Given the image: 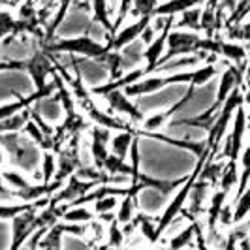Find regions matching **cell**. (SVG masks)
<instances>
[{
    "label": "cell",
    "mask_w": 250,
    "mask_h": 250,
    "mask_svg": "<svg viewBox=\"0 0 250 250\" xmlns=\"http://www.w3.org/2000/svg\"><path fill=\"white\" fill-rule=\"evenodd\" d=\"M216 74V66L213 62L205 64L201 68L190 70V72H179V74H169V75H156V77H145L138 83L130 85V87L123 88L126 96L136 98V96H143V94H154L164 87L169 85H177V83H188V85H196L201 87L207 81H211Z\"/></svg>",
    "instance_id": "obj_1"
},
{
    "label": "cell",
    "mask_w": 250,
    "mask_h": 250,
    "mask_svg": "<svg viewBox=\"0 0 250 250\" xmlns=\"http://www.w3.org/2000/svg\"><path fill=\"white\" fill-rule=\"evenodd\" d=\"M0 145L4 147L10 162L25 171H34L38 160H42L34 150V143L28 138H23L21 134H0Z\"/></svg>",
    "instance_id": "obj_2"
},
{
    "label": "cell",
    "mask_w": 250,
    "mask_h": 250,
    "mask_svg": "<svg viewBox=\"0 0 250 250\" xmlns=\"http://www.w3.org/2000/svg\"><path fill=\"white\" fill-rule=\"evenodd\" d=\"M43 51H47V53H77L81 57L92 59L94 62L109 53L105 43H100L90 36L62 38V40H57L53 43H47Z\"/></svg>",
    "instance_id": "obj_3"
},
{
    "label": "cell",
    "mask_w": 250,
    "mask_h": 250,
    "mask_svg": "<svg viewBox=\"0 0 250 250\" xmlns=\"http://www.w3.org/2000/svg\"><path fill=\"white\" fill-rule=\"evenodd\" d=\"M49 198H43V200L38 201V205H34L32 209H28L25 213L17 214L15 218H12V245L8 250H21L25 247V243L32 237L40 229L38 224V211L40 207H47L49 205Z\"/></svg>",
    "instance_id": "obj_4"
},
{
    "label": "cell",
    "mask_w": 250,
    "mask_h": 250,
    "mask_svg": "<svg viewBox=\"0 0 250 250\" xmlns=\"http://www.w3.org/2000/svg\"><path fill=\"white\" fill-rule=\"evenodd\" d=\"M200 42L201 36L196 32H187V30H171L167 36V51L164 53L160 66L164 62H169L175 57H185V55H207V53H200Z\"/></svg>",
    "instance_id": "obj_5"
},
{
    "label": "cell",
    "mask_w": 250,
    "mask_h": 250,
    "mask_svg": "<svg viewBox=\"0 0 250 250\" xmlns=\"http://www.w3.org/2000/svg\"><path fill=\"white\" fill-rule=\"evenodd\" d=\"M249 128V113L245 109V105H239V109L233 115V128H231V134L226 139L224 150H222V156L231 160V162H237L241 152H243V138H245V132Z\"/></svg>",
    "instance_id": "obj_6"
},
{
    "label": "cell",
    "mask_w": 250,
    "mask_h": 250,
    "mask_svg": "<svg viewBox=\"0 0 250 250\" xmlns=\"http://www.w3.org/2000/svg\"><path fill=\"white\" fill-rule=\"evenodd\" d=\"M79 104V107L85 111V115L88 117V121H92L96 126H102V128H107V130H117V132H134L136 134V128H132V126L125 123L123 119H119V117H113L109 113H104L92 102L90 96L87 98H83V100H75Z\"/></svg>",
    "instance_id": "obj_7"
},
{
    "label": "cell",
    "mask_w": 250,
    "mask_h": 250,
    "mask_svg": "<svg viewBox=\"0 0 250 250\" xmlns=\"http://www.w3.org/2000/svg\"><path fill=\"white\" fill-rule=\"evenodd\" d=\"M173 19H175V17H166L162 32L150 42L149 45H147V49L143 51V59H145V62H147L143 66V68H145V74H150V72H154V70L160 68V61H162V57H164V47H166V43H167V36H169V32H171V26L175 25Z\"/></svg>",
    "instance_id": "obj_8"
},
{
    "label": "cell",
    "mask_w": 250,
    "mask_h": 250,
    "mask_svg": "<svg viewBox=\"0 0 250 250\" xmlns=\"http://www.w3.org/2000/svg\"><path fill=\"white\" fill-rule=\"evenodd\" d=\"M25 62H26V72L32 77V83H34L36 90H43V88L49 85L47 83V75H51L53 68H55L49 53L47 51H36L32 55V59H28Z\"/></svg>",
    "instance_id": "obj_9"
},
{
    "label": "cell",
    "mask_w": 250,
    "mask_h": 250,
    "mask_svg": "<svg viewBox=\"0 0 250 250\" xmlns=\"http://www.w3.org/2000/svg\"><path fill=\"white\" fill-rule=\"evenodd\" d=\"M150 21H152V17H141V19H138L136 23L125 26L121 32H117V34H115V36L105 43V45H107V49L121 53V51L125 49V47H128L130 43H134L138 38H141L143 30L150 25Z\"/></svg>",
    "instance_id": "obj_10"
},
{
    "label": "cell",
    "mask_w": 250,
    "mask_h": 250,
    "mask_svg": "<svg viewBox=\"0 0 250 250\" xmlns=\"http://www.w3.org/2000/svg\"><path fill=\"white\" fill-rule=\"evenodd\" d=\"M57 175H55V183L59 185H66V181L72 175H75V171L83 166L81 164V156H79V149L77 145L75 147H66V149L61 150L59 154V160H57Z\"/></svg>",
    "instance_id": "obj_11"
},
{
    "label": "cell",
    "mask_w": 250,
    "mask_h": 250,
    "mask_svg": "<svg viewBox=\"0 0 250 250\" xmlns=\"http://www.w3.org/2000/svg\"><path fill=\"white\" fill-rule=\"evenodd\" d=\"M105 100L109 102L111 111L119 113V115H128L134 123H143V113L138 109V105L130 100V96H126L125 90H111L104 96Z\"/></svg>",
    "instance_id": "obj_12"
},
{
    "label": "cell",
    "mask_w": 250,
    "mask_h": 250,
    "mask_svg": "<svg viewBox=\"0 0 250 250\" xmlns=\"http://www.w3.org/2000/svg\"><path fill=\"white\" fill-rule=\"evenodd\" d=\"M203 2L205 0H167L164 4H158L154 17H175V15H181L188 10L198 8Z\"/></svg>",
    "instance_id": "obj_13"
},
{
    "label": "cell",
    "mask_w": 250,
    "mask_h": 250,
    "mask_svg": "<svg viewBox=\"0 0 250 250\" xmlns=\"http://www.w3.org/2000/svg\"><path fill=\"white\" fill-rule=\"evenodd\" d=\"M21 32H32V28L21 19H15L8 10H0V42L8 36H19Z\"/></svg>",
    "instance_id": "obj_14"
},
{
    "label": "cell",
    "mask_w": 250,
    "mask_h": 250,
    "mask_svg": "<svg viewBox=\"0 0 250 250\" xmlns=\"http://www.w3.org/2000/svg\"><path fill=\"white\" fill-rule=\"evenodd\" d=\"M134 141H136V134L134 132H119L109 141V147H111L109 152L126 160V156L130 154V149H132V143Z\"/></svg>",
    "instance_id": "obj_15"
},
{
    "label": "cell",
    "mask_w": 250,
    "mask_h": 250,
    "mask_svg": "<svg viewBox=\"0 0 250 250\" xmlns=\"http://www.w3.org/2000/svg\"><path fill=\"white\" fill-rule=\"evenodd\" d=\"M102 169H104L107 175H113V177L125 175L132 179V164H126L125 158H119V156H115L111 152H109V156L105 158Z\"/></svg>",
    "instance_id": "obj_16"
},
{
    "label": "cell",
    "mask_w": 250,
    "mask_h": 250,
    "mask_svg": "<svg viewBox=\"0 0 250 250\" xmlns=\"http://www.w3.org/2000/svg\"><path fill=\"white\" fill-rule=\"evenodd\" d=\"M94 218V213L88 211L85 205H66V211L62 214V222H68V224H87Z\"/></svg>",
    "instance_id": "obj_17"
},
{
    "label": "cell",
    "mask_w": 250,
    "mask_h": 250,
    "mask_svg": "<svg viewBox=\"0 0 250 250\" xmlns=\"http://www.w3.org/2000/svg\"><path fill=\"white\" fill-rule=\"evenodd\" d=\"M28 121H30V109L17 113L6 121H0V134H19L21 130H25Z\"/></svg>",
    "instance_id": "obj_18"
},
{
    "label": "cell",
    "mask_w": 250,
    "mask_h": 250,
    "mask_svg": "<svg viewBox=\"0 0 250 250\" xmlns=\"http://www.w3.org/2000/svg\"><path fill=\"white\" fill-rule=\"evenodd\" d=\"M90 8L94 13V21L100 23L109 32V40H111L115 36V30H113V23L109 19V12H107V2L105 0H90Z\"/></svg>",
    "instance_id": "obj_19"
},
{
    "label": "cell",
    "mask_w": 250,
    "mask_h": 250,
    "mask_svg": "<svg viewBox=\"0 0 250 250\" xmlns=\"http://www.w3.org/2000/svg\"><path fill=\"white\" fill-rule=\"evenodd\" d=\"M57 175V152L45 150L42 152V183L49 185Z\"/></svg>",
    "instance_id": "obj_20"
},
{
    "label": "cell",
    "mask_w": 250,
    "mask_h": 250,
    "mask_svg": "<svg viewBox=\"0 0 250 250\" xmlns=\"http://www.w3.org/2000/svg\"><path fill=\"white\" fill-rule=\"evenodd\" d=\"M249 185H250V143L247 145V149H243V152H241V173H239L237 198L249 188Z\"/></svg>",
    "instance_id": "obj_21"
},
{
    "label": "cell",
    "mask_w": 250,
    "mask_h": 250,
    "mask_svg": "<svg viewBox=\"0 0 250 250\" xmlns=\"http://www.w3.org/2000/svg\"><path fill=\"white\" fill-rule=\"evenodd\" d=\"M239 185V169H237V162H231L228 160V164L222 169V175H220V190H224L226 194L231 190L233 187Z\"/></svg>",
    "instance_id": "obj_22"
},
{
    "label": "cell",
    "mask_w": 250,
    "mask_h": 250,
    "mask_svg": "<svg viewBox=\"0 0 250 250\" xmlns=\"http://www.w3.org/2000/svg\"><path fill=\"white\" fill-rule=\"evenodd\" d=\"M177 28H188V32H198L201 30V10L194 8L188 12L181 13V19L177 21Z\"/></svg>",
    "instance_id": "obj_23"
},
{
    "label": "cell",
    "mask_w": 250,
    "mask_h": 250,
    "mask_svg": "<svg viewBox=\"0 0 250 250\" xmlns=\"http://www.w3.org/2000/svg\"><path fill=\"white\" fill-rule=\"evenodd\" d=\"M138 209V200H134L132 196H125L123 201L119 203V211H117V222L119 224H128L134 220V214Z\"/></svg>",
    "instance_id": "obj_24"
},
{
    "label": "cell",
    "mask_w": 250,
    "mask_h": 250,
    "mask_svg": "<svg viewBox=\"0 0 250 250\" xmlns=\"http://www.w3.org/2000/svg\"><path fill=\"white\" fill-rule=\"evenodd\" d=\"M250 214V185L249 188L235 200V207H233V224H241L247 216Z\"/></svg>",
    "instance_id": "obj_25"
},
{
    "label": "cell",
    "mask_w": 250,
    "mask_h": 250,
    "mask_svg": "<svg viewBox=\"0 0 250 250\" xmlns=\"http://www.w3.org/2000/svg\"><path fill=\"white\" fill-rule=\"evenodd\" d=\"M196 229H198V224L192 222V224L185 228L181 233H177L175 237L169 241V250H183L185 247H188L192 243V239L196 237Z\"/></svg>",
    "instance_id": "obj_26"
},
{
    "label": "cell",
    "mask_w": 250,
    "mask_h": 250,
    "mask_svg": "<svg viewBox=\"0 0 250 250\" xmlns=\"http://www.w3.org/2000/svg\"><path fill=\"white\" fill-rule=\"evenodd\" d=\"M0 177H2V181H4L8 187L12 188V192L23 190V188H28L30 185H32L28 179H25L19 171H13V169H6V171H2Z\"/></svg>",
    "instance_id": "obj_27"
},
{
    "label": "cell",
    "mask_w": 250,
    "mask_h": 250,
    "mask_svg": "<svg viewBox=\"0 0 250 250\" xmlns=\"http://www.w3.org/2000/svg\"><path fill=\"white\" fill-rule=\"evenodd\" d=\"M226 194L224 190H218V192H214L213 198H211V205H209V226L213 228L216 222H218V218H220V213H222V209H224V201H226Z\"/></svg>",
    "instance_id": "obj_28"
},
{
    "label": "cell",
    "mask_w": 250,
    "mask_h": 250,
    "mask_svg": "<svg viewBox=\"0 0 250 250\" xmlns=\"http://www.w3.org/2000/svg\"><path fill=\"white\" fill-rule=\"evenodd\" d=\"M34 205H38V201L34 203H13V205H0V220H12L17 214L25 213L28 209H32Z\"/></svg>",
    "instance_id": "obj_29"
},
{
    "label": "cell",
    "mask_w": 250,
    "mask_h": 250,
    "mask_svg": "<svg viewBox=\"0 0 250 250\" xmlns=\"http://www.w3.org/2000/svg\"><path fill=\"white\" fill-rule=\"evenodd\" d=\"M250 13V0H239L237 2V8L233 10V12L228 15V19H226V28L228 26H235L239 23H243L245 21V17Z\"/></svg>",
    "instance_id": "obj_30"
},
{
    "label": "cell",
    "mask_w": 250,
    "mask_h": 250,
    "mask_svg": "<svg viewBox=\"0 0 250 250\" xmlns=\"http://www.w3.org/2000/svg\"><path fill=\"white\" fill-rule=\"evenodd\" d=\"M158 8V0H134L132 13L141 17H154V12Z\"/></svg>",
    "instance_id": "obj_31"
},
{
    "label": "cell",
    "mask_w": 250,
    "mask_h": 250,
    "mask_svg": "<svg viewBox=\"0 0 250 250\" xmlns=\"http://www.w3.org/2000/svg\"><path fill=\"white\" fill-rule=\"evenodd\" d=\"M228 36L231 42H247L250 43V21L247 23H239L235 26H228Z\"/></svg>",
    "instance_id": "obj_32"
},
{
    "label": "cell",
    "mask_w": 250,
    "mask_h": 250,
    "mask_svg": "<svg viewBox=\"0 0 250 250\" xmlns=\"http://www.w3.org/2000/svg\"><path fill=\"white\" fill-rule=\"evenodd\" d=\"M117 207H119V198L117 196H105V198L94 201V214L100 216V214L113 213Z\"/></svg>",
    "instance_id": "obj_33"
},
{
    "label": "cell",
    "mask_w": 250,
    "mask_h": 250,
    "mask_svg": "<svg viewBox=\"0 0 250 250\" xmlns=\"http://www.w3.org/2000/svg\"><path fill=\"white\" fill-rule=\"evenodd\" d=\"M13 70H26V62L13 59H0V72H13Z\"/></svg>",
    "instance_id": "obj_34"
},
{
    "label": "cell",
    "mask_w": 250,
    "mask_h": 250,
    "mask_svg": "<svg viewBox=\"0 0 250 250\" xmlns=\"http://www.w3.org/2000/svg\"><path fill=\"white\" fill-rule=\"evenodd\" d=\"M109 245H113V247H117V245H121L123 243V233H121V229H119V222L115 220V222H111V229H109Z\"/></svg>",
    "instance_id": "obj_35"
},
{
    "label": "cell",
    "mask_w": 250,
    "mask_h": 250,
    "mask_svg": "<svg viewBox=\"0 0 250 250\" xmlns=\"http://www.w3.org/2000/svg\"><path fill=\"white\" fill-rule=\"evenodd\" d=\"M237 2L239 0H220V4H222V8L224 10H228V12L231 13L235 8H237Z\"/></svg>",
    "instance_id": "obj_36"
},
{
    "label": "cell",
    "mask_w": 250,
    "mask_h": 250,
    "mask_svg": "<svg viewBox=\"0 0 250 250\" xmlns=\"http://www.w3.org/2000/svg\"><path fill=\"white\" fill-rule=\"evenodd\" d=\"M237 250H250V237H249V235H247V237H243L241 241H239Z\"/></svg>",
    "instance_id": "obj_37"
},
{
    "label": "cell",
    "mask_w": 250,
    "mask_h": 250,
    "mask_svg": "<svg viewBox=\"0 0 250 250\" xmlns=\"http://www.w3.org/2000/svg\"><path fill=\"white\" fill-rule=\"evenodd\" d=\"M6 160H8V154H6V150H4V147L0 145V167L6 164Z\"/></svg>",
    "instance_id": "obj_38"
},
{
    "label": "cell",
    "mask_w": 250,
    "mask_h": 250,
    "mask_svg": "<svg viewBox=\"0 0 250 250\" xmlns=\"http://www.w3.org/2000/svg\"><path fill=\"white\" fill-rule=\"evenodd\" d=\"M96 250H107V247H105V245H102V247H98Z\"/></svg>",
    "instance_id": "obj_39"
},
{
    "label": "cell",
    "mask_w": 250,
    "mask_h": 250,
    "mask_svg": "<svg viewBox=\"0 0 250 250\" xmlns=\"http://www.w3.org/2000/svg\"><path fill=\"white\" fill-rule=\"evenodd\" d=\"M43 250H61V249H43Z\"/></svg>",
    "instance_id": "obj_40"
},
{
    "label": "cell",
    "mask_w": 250,
    "mask_h": 250,
    "mask_svg": "<svg viewBox=\"0 0 250 250\" xmlns=\"http://www.w3.org/2000/svg\"><path fill=\"white\" fill-rule=\"evenodd\" d=\"M249 226H250V222H249Z\"/></svg>",
    "instance_id": "obj_41"
}]
</instances>
